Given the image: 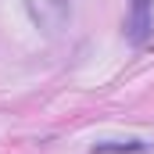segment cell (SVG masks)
Masks as SVG:
<instances>
[{
	"label": "cell",
	"mask_w": 154,
	"mask_h": 154,
	"mask_svg": "<svg viewBox=\"0 0 154 154\" xmlns=\"http://www.w3.org/2000/svg\"><path fill=\"white\" fill-rule=\"evenodd\" d=\"M32 25L47 39H57L68 25H72V0H22Z\"/></svg>",
	"instance_id": "cell-1"
},
{
	"label": "cell",
	"mask_w": 154,
	"mask_h": 154,
	"mask_svg": "<svg viewBox=\"0 0 154 154\" xmlns=\"http://www.w3.org/2000/svg\"><path fill=\"white\" fill-rule=\"evenodd\" d=\"M125 39L133 47H143L154 32V0H129V14H125Z\"/></svg>",
	"instance_id": "cell-2"
},
{
	"label": "cell",
	"mask_w": 154,
	"mask_h": 154,
	"mask_svg": "<svg viewBox=\"0 0 154 154\" xmlns=\"http://www.w3.org/2000/svg\"><path fill=\"white\" fill-rule=\"evenodd\" d=\"M151 147V143H143V140H97L90 154H143Z\"/></svg>",
	"instance_id": "cell-3"
}]
</instances>
